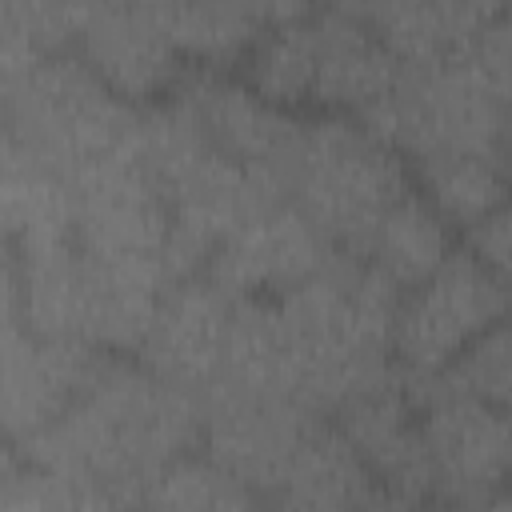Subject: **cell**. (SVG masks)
I'll return each mask as SVG.
<instances>
[{"instance_id": "obj_1", "label": "cell", "mask_w": 512, "mask_h": 512, "mask_svg": "<svg viewBox=\"0 0 512 512\" xmlns=\"http://www.w3.org/2000/svg\"><path fill=\"white\" fill-rule=\"evenodd\" d=\"M200 448V396L124 352H100L72 404L24 444L32 464L88 484L100 508H144L148 480Z\"/></svg>"}, {"instance_id": "obj_2", "label": "cell", "mask_w": 512, "mask_h": 512, "mask_svg": "<svg viewBox=\"0 0 512 512\" xmlns=\"http://www.w3.org/2000/svg\"><path fill=\"white\" fill-rule=\"evenodd\" d=\"M140 160L172 216L164 264L176 280L200 276L224 236L284 200L272 176L220 152L172 96L140 116Z\"/></svg>"}, {"instance_id": "obj_3", "label": "cell", "mask_w": 512, "mask_h": 512, "mask_svg": "<svg viewBox=\"0 0 512 512\" xmlns=\"http://www.w3.org/2000/svg\"><path fill=\"white\" fill-rule=\"evenodd\" d=\"M284 200L332 244L364 256L380 216L416 184L408 160L356 116L304 120L284 164Z\"/></svg>"}, {"instance_id": "obj_4", "label": "cell", "mask_w": 512, "mask_h": 512, "mask_svg": "<svg viewBox=\"0 0 512 512\" xmlns=\"http://www.w3.org/2000/svg\"><path fill=\"white\" fill-rule=\"evenodd\" d=\"M140 108L120 100L80 56L52 52L4 76L8 144L72 180L140 144Z\"/></svg>"}, {"instance_id": "obj_5", "label": "cell", "mask_w": 512, "mask_h": 512, "mask_svg": "<svg viewBox=\"0 0 512 512\" xmlns=\"http://www.w3.org/2000/svg\"><path fill=\"white\" fill-rule=\"evenodd\" d=\"M356 120L412 164L440 152L500 156L508 112L476 56L464 52L432 64H400L392 92Z\"/></svg>"}, {"instance_id": "obj_6", "label": "cell", "mask_w": 512, "mask_h": 512, "mask_svg": "<svg viewBox=\"0 0 512 512\" xmlns=\"http://www.w3.org/2000/svg\"><path fill=\"white\" fill-rule=\"evenodd\" d=\"M508 312L512 292L472 252H448V260L428 280L404 292L392 332V356L412 380H428Z\"/></svg>"}, {"instance_id": "obj_7", "label": "cell", "mask_w": 512, "mask_h": 512, "mask_svg": "<svg viewBox=\"0 0 512 512\" xmlns=\"http://www.w3.org/2000/svg\"><path fill=\"white\" fill-rule=\"evenodd\" d=\"M412 396L420 412L424 452L436 476V500L496 504V496L508 488L500 408L452 392L436 380H420Z\"/></svg>"}, {"instance_id": "obj_8", "label": "cell", "mask_w": 512, "mask_h": 512, "mask_svg": "<svg viewBox=\"0 0 512 512\" xmlns=\"http://www.w3.org/2000/svg\"><path fill=\"white\" fill-rule=\"evenodd\" d=\"M312 420H320V412L288 396H260L228 384L200 392V448L256 496L276 492Z\"/></svg>"}, {"instance_id": "obj_9", "label": "cell", "mask_w": 512, "mask_h": 512, "mask_svg": "<svg viewBox=\"0 0 512 512\" xmlns=\"http://www.w3.org/2000/svg\"><path fill=\"white\" fill-rule=\"evenodd\" d=\"M76 244L100 256H160L172 236L168 204L140 160V144L132 152L108 156L80 176L68 180Z\"/></svg>"}, {"instance_id": "obj_10", "label": "cell", "mask_w": 512, "mask_h": 512, "mask_svg": "<svg viewBox=\"0 0 512 512\" xmlns=\"http://www.w3.org/2000/svg\"><path fill=\"white\" fill-rule=\"evenodd\" d=\"M72 56H80L128 104L164 100L188 72L160 12L124 0H88Z\"/></svg>"}, {"instance_id": "obj_11", "label": "cell", "mask_w": 512, "mask_h": 512, "mask_svg": "<svg viewBox=\"0 0 512 512\" xmlns=\"http://www.w3.org/2000/svg\"><path fill=\"white\" fill-rule=\"evenodd\" d=\"M332 420L376 476L384 504L436 500V476L424 452L416 396L396 372L348 396Z\"/></svg>"}, {"instance_id": "obj_12", "label": "cell", "mask_w": 512, "mask_h": 512, "mask_svg": "<svg viewBox=\"0 0 512 512\" xmlns=\"http://www.w3.org/2000/svg\"><path fill=\"white\" fill-rule=\"evenodd\" d=\"M192 120L196 128L232 160L272 176L280 184L288 152L300 136V124L288 108L264 100L244 76L232 80L212 68H192L180 76V84L168 92ZM284 192V184H280Z\"/></svg>"}, {"instance_id": "obj_13", "label": "cell", "mask_w": 512, "mask_h": 512, "mask_svg": "<svg viewBox=\"0 0 512 512\" xmlns=\"http://www.w3.org/2000/svg\"><path fill=\"white\" fill-rule=\"evenodd\" d=\"M332 260V244L288 204H272L224 236L204 276L228 296H284Z\"/></svg>"}, {"instance_id": "obj_14", "label": "cell", "mask_w": 512, "mask_h": 512, "mask_svg": "<svg viewBox=\"0 0 512 512\" xmlns=\"http://www.w3.org/2000/svg\"><path fill=\"white\" fill-rule=\"evenodd\" d=\"M232 296L216 288L204 272L168 284L136 360L148 364L168 384L188 392H208L224 372Z\"/></svg>"}, {"instance_id": "obj_15", "label": "cell", "mask_w": 512, "mask_h": 512, "mask_svg": "<svg viewBox=\"0 0 512 512\" xmlns=\"http://www.w3.org/2000/svg\"><path fill=\"white\" fill-rule=\"evenodd\" d=\"M104 348L68 336H40L8 316L4 332V428L8 444H24L52 424L92 376Z\"/></svg>"}, {"instance_id": "obj_16", "label": "cell", "mask_w": 512, "mask_h": 512, "mask_svg": "<svg viewBox=\"0 0 512 512\" xmlns=\"http://www.w3.org/2000/svg\"><path fill=\"white\" fill-rule=\"evenodd\" d=\"M400 76V56L380 32L336 4L312 8V108L364 116Z\"/></svg>"}, {"instance_id": "obj_17", "label": "cell", "mask_w": 512, "mask_h": 512, "mask_svg": "<svg viewBox=\"0 0 512 512\" xmlns=\"http://www.w3.org/2000/svg\"><path fill=\"white\" fill-rule=\"evenodd\" d=\"M272 500L284 508H360L384 504V492L336 420L320 416L296 444Z\"/></svg>"}, {"instance_id": "obj_18", "label": "cell", "mask_w": 512, "mask_h": 512, "mask_svg": "<svg viewBox=\"0 0 512 512\" xmlns=\"http://www.w3.org/2000/svg\"><path fill=\"white\" fill-rule=\"evenodd\" d=\"M448 220L440 216V208L412 184L372 228L364 260L372 268H380L396 288H416L420 280H428L452 252V236H448Z\"/></svg>"}, {"instance_id": "obj_19", "label": "cell", "mask_w": 512, "mask_h": 512, "mask_svg": "<svg viewBox=\"0 0 512 512\" xmlns=\"http://www.w3.org/2000/svg\"><path fill=\"white\" fill-rule=\"evenodd\" d=\"M160 20L184 64L212 72L244 64L256 40L264 36V24L248 12L244 0H180L164 8Z\"/></svg>"}, {"instance_id": "obj_20", "label": "cell", "mask_w": 512, "mask_h": 512, "mask_svg": "<svg viewBox=\"0 0 512 512\" xmlns=\"http://www.w3.org/2000/svg\"><path fill=\"white\" fill-rule=\"evenodd\" d=\"M408 168H412L416 188L440 208V216L448 224H460V228H472L476 220H484L492 208H500L512 196V184H508L500 156L440 152V156L412 160Z\"/></svg>"}, {"instance_id": "obj_21", "label": "cell", "mask_w": 512, "mask_h": 512, "mask_svg": "<svg viewBox=\"0 0 512 512\" xmlns=\"http://www.w3.org/2000/svg\"><path fill=\"white\" fill-rule=\"evenodd\" d=\"M260 496L232 476L224 464H216L204 448L184 452L172 464H164L148 488H144V508H244L256 504Z\"/></svg>"}, {"instance_id": "obj_22", "label": "cell", "mask_w": 512, "mask_h": 512, "mask_svg": "<svg viewBox=\"0 0 512 512\" xmlns=\"http://www.w3.org/2000/svg\"><path fill=\"white\" fill-rule=\"evenodd\" d=\"M452 392H464L472 400H484L492 408L512 404V312L488 324L444 372L428 376Z\"/></svg>"}, {"instance_id": "obj_23", "label": "cell", "mask_w": 512, "mask_h": 512, "mask_svg": "<svg viewBox=\"0 0 512 512\" xmlns=\"http://www.w3.org/2000/svg\"><path fill=\"white\" fill-rule=\"evenodd\" d=\"M468 252L512 292V196L468 228Z\"/></svg>"}, {"instance_id": "obj_24", "label": "cell", "mask_w": 512, "mask_h": 512, "mask_svg": "<svg viewBox=\"0 0 512 512\" xmlns=\"http://www.w3.org/2000/svg\"><path fill=\"white\" fill-rule=\"evenodd\" d=\"M472 56H476V64L484 68V76L492 80V88H496V96L504 100V112H508V120H512V12L496 16V20L480 32V40L472 44Z\"/></svg>"}, {"instance_id": "obj_25", "label": "cell", "mask_w": 512, "mask_h": 512, "mask_svg": "<svg viewBox=\"0 0 512 512\" xmlns=\"http://www.w3.org/2000/svg\"><path fill=\"white\" fill-rule=\"evenodd\" d=\"M248 12L264 24V28H276V24H288V20H300L308 16L320 0H244Z\"/></svg>"}, {"instance_id": "obj_26", "label": "cell", "mask_w": 512, "mask_h": 512, "mask_svg": "<svg viewBox=\"0 0 512 512\" xmlns=\"http://www.w3.org/2000/svg\"><path fill=\"white\" fill-rule=\"evenodd\" d=\"M500 424H504V464H508V488L496 496V504L512 508V404L500 408Z\"/></svg>"}, {"instance_id": "obj_27", "label": "cell", "mask_w": 512, "mask_h": 512, "mask_svg": "<svg viewBox=\"0 0 512 512\" xmlns=\"http://www.w3.org/2000/svg\"><path fill=\"white\" fill-rule=\"evenodd\" d=\"M500 164H504L508 184H512V120L504 124V140H500Z\"/></svg>"}, {"instance_id": "obj_28", "label": "cell", "mask_w": 512, "mask_h": 512, "mask_svg": "<svg viewBox=\"0 0 512 512\" xmlns=\"http://www.w3.org/2000/svg\"><path fill=\"white\" fill-rule=\"evenodd\" d=\"M480 8H484V16L488 20H496V16H504V12H512V0H476Z\"/></svg>"}, {"instance_id": "obj_29", "label": "cell", "mask_w": 512, "mask_h": 512, "mask_svg": "<svg viewBox=\"0 0 512 512\" xmlns=\"http://www.w3.org/2000/svg\"><path fill=\"white\" fill-rule=\"evenodd\" d=\"M124 4H136V8H148V12H164V8H172L180 0H124Z\"/></svg>"}, {"instance_id": "obj_30", "label": "cell", "mask_w": 512, "mask_h": 512, "mask_svg": "<svg viewBox=\"0 0 512 512\" xmlns=\"http://www.w3.org/2000/svg\"><path fill=\"white\" fill-rule=\"evenodd\" d=\"M320 4H344V0H320Z\"/></svg>"}]
</instances>
